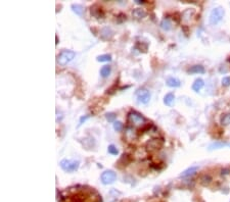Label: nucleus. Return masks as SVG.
Listing matches in <instances>:
<instances>
[{
  "mask_svg": "<svg viewBox=\"0 0 230 202\" xmlns=\"http://www.w3.org/2000/svg\"><path fill=\"white\" fill-rule=\"evenodd\" d=\"M224 13H225V11L222 7H215L214 9L211 11V13H210V18H209V22L211 25H218L219 22L223 19V16H224Z\"/></svg>",
  "mask_w": 230,
  "mask_h": 202,
  "instance_id": "obj_1",
  "label": "nucleus"
},
{
  "mask_svg": "<svg viewBox=\"0 0 230 202\" xmlns=\"http://www.w3.org/2000/svg\"><path fill=\"white\" fill-rule=\"evenodd\" d=\"M60 167L66 173H74L79 168L80 162L78 160H72V159H63L60 161Z\"/></svg>",
  "mask_w": 230,
  "mask_h": 202,
  "instance_id": "obj_2",
  "label": "nucleus"
},
{
  "mask_svg": "<svg viewBox=\"0 0 230 202\" xmlns=\"http://www.w3.org/2000/svg\"><path fill=\"white\" fill-rule=\"evenodd\" d=\"M76 53L72 50H64L57 55V63L60 66H66L70 61H72L75 58Z\"/></svg>",
  "mask_w": 230,
  "mask_h": 202,
  "instance_id": "obj_3",
  "label": "nucleus"
},
{
  "mask_svg": "<svg viewBox=\"0 0 230 202\" xmlns=\"http://www.w3.org/2000/svg\"><path fill=\"white\" fill-rule=\"evenodd\" d=\"M128 122L130 123L131 125L135 126V127H140V126H142L145 123V119L139 113V112L131 111V112H129V114H128Z\"/></svg>",
  "mask_w": 230,
  "mask_h": 202,
  "instance_id": "obj_4",
  "label": "nucleus"
},
{
  "mask_svg": "<svg viewBox=\"0 0 230 202\" xmlns=\"http://www.w3.org/2000/svg\"><path fill=\"white\" fill-rule=\"evenodd\" d=\"M136 97L137 100H138L139 103H142V104H147L150 100V93L147 89H139L136 91Z\"/></svg>",
  "mask_w": 230,
  "mask_h": 202,
  "instance_id": "obj_5",
  "label": "nucleus"
},
{
  "mask_svg": "<svg viewBox=\"0 0 230 202\" xmlns=\"http://www.w3.org/2000/svg\"><path fill=\"white\" fill-rule=\"evenodd\" d=\"M117 180V173L114 170H105L101 175V182L105 185H111Z\"/></svg>",
  "mask_w": 230,
  "mask_h": 202,
  "instance_id": "obj_6",
  "label": "nucleus"
},
{
  "mask_svg": "<svg viewBox=\"0 0 230 202\" xmlns=\"http://www.w3.org/2000/svg\"><path fill=\"white\" fill-rule=\"evenodd\" d=\"M163 145V140L161 139H151L149 141L147 142V150L149 151H155V150H158L160 148L162 147Z\"/></svg>",
  "mask_w": 230,
  "mask_h": 202,
  "instance_id": "obj_7",
  "label": "nucleus"
},
{
  "mask_svg": "<svg viewBox=\"0 0 230 202\" xmlns=\"http://www.w3.org/2000/svg\"><path fill=\"white\" fill-rule=\"evenodd\" d=\"M197 170H198V167H196V165L187 168V170H185L184 172H182L180 173V177H181V178H186V177H190V176L194 175V173L197 172Z\"/></svg>",
  "mask_w": 230,
  "mask_h": 202,
  "instance_id": "obj_8",
  "label": "nucleus"
},
{
  "mask_svg": "<svg viewBox=\"0 0 230 202\" xmlns=\"http://www.w3.org/2000/svg\"><path fill=\"white\" fill-rule=\"evenodd\" d=\"M113 35H114V32L109 29V28H105V29H102L101 32H100V37H101L103 40H108V39L113 37Z\"/></svg>",
  "mask_w": 230,
  "mask_h": 202,
  "instance_id": "obj_9",
  "label": "nucleus"
},
{
  "mask_svg": "<svg viewBox=\"0 0 230 202\" xmlns=\"http://www.w3.org/2000/svg\"><path fill=\"white\" fill-rule=\"evenodd\" d=\"M132 15L135 19H143L146 16V12H145L143 9H141V8H135V9L132 11Z\"/></svg>",
  "mask_w": 230,
  "mask_h": 202,
  "instance_id": "obj_10",
  "label": "nucleus"
},
{
  "mask_svg": "<svg viewBox=\"0 0 230 202\" xmlns=\"http://www.w3.org/2000/svg\"><path fill=\"white\" fill-rule=\"evenodd\" d=\"M204 80H201V79H196V80L194 81V83L192 84V90L194 92L201 91V88L204 87Z\"/></svg>",
  "mask_w": 230,
  "mask_h": 202,
  "instance_id": "obj_11",
  "label": "nucleus"
},
{
  "mask_svg": "<svg viewBox=\"0 0 230 202\" xmlns=\"http://www.w3.org/2000/svg\"><path fill=\"white\" fill-rule=\"evenodd\" d=\"M230 147V144L228 143H223V142H214L209 146V150H214V149H219V148L223 147Z\"/></svg>",
  "mask_w": 230,
  "mask_h": 202,
  "instance_id": "obj_12",
  "label": "nucleus"
},
{
  "mask_svg": "<svg viewBox=\"0 0 230 202\" xmlns=\"http://www.w3.org/2000/svg\"><path fill=\"white\" fill-rule=\"evenodd\" d=\"M204 67L203 66H193L188 69L190 74H204Z\"/></svg>",
  "mask_w": 230,
  "mask_h": 202,
  "instance_id": "obj_13",
  "label": "nucleus"
},
{
  "mask_svg": "<svg viewBox=\"0 0 230 202\" xmlns=\"http://www.w3.org/2000/svg\"><path fill=\"white\" fill-rule=\"evenodd\" d=\"M167 85L169 87H172V88H176V87H180L181 82L180 80L176 78H169L167 80Z\"/></svg>",
  "mask_w": 230,
  "mask_h": 202,
  "instance_id": "obj_14",
  "label": "nucleus"
},
{
  "mask_svg": "<svg viewBox=\"0 0 230 202\" xmlns=\"http://www.w3.org/2000/svg\"><path fill=\"white\" fill-rule=\"evenodd\" d=\"M174 101H175V96L173 93H168L166 96L164 97V103L167 106H172Z\"/></svg>",
  "mask_w": 230,
  "mask_h": 202,
  "instance_id": "obj_15",
  "label": "nucleus"
},
{
  "mask_svg": "<svg viewBox=\"0 0 230 202\" xmlns=\"http://www.w3.org/2000/svg\"><path fill=\"white\" fill-rule=\"evenodd\" d=\"M161 28L164 31H170L171 28H172V24H171L169 19H164L161 22Z\"/></svg>",
  "mask_w": 230,
  "mask_h": 202,
  "instance_id": "obj_16",
  "label": "nucleus"
},
{
  "mask_svg": "<svg viewBox=\"0 0 230 202\" xmlns=\"http://www.w3.org/2000/svg\"><path fill=\"white\" fill-rule=\"evenodd\" d=\"M72 9L73 11L78 15H82L84 12V7L81 4H72Z\"/></svg>",
  "mask_w": 230,
  "mask_h": 202,
  "instance_id": "obj_17",
  "label": "nucleus"
},
{
  "mask_svg": "<svg viewBox=\"0 0 230 202\" xmlns=\"http://www.w3.org/2000/svg\"><path fill=\"white\" fill-rule=\"evenodd\" d=\"M112 72V67L109 66H103L101 67V69H100V75H101L102 78H106L108 77L109 74H111Z\"/></svg>",
  "mask_w": 230,
  "mask_h": 202,
  "instance_id": "obj_18",
  "label": "nucleus"
},
{
  "mask_svg": "<svg viewBox=\"0 0 230 202\" xmlns=\"http://www.w3.org/2000/svg\"><path fill=\"white\" fill-rule=\"evenodd\" d=\"M97 61L99 62H106V61H111L112 60V55L111 54H102L97 56Z\"/></svg>",
  "mask_w": 230,
  "mask_h": 202,
  "instance_id": "obj_19",
  "label": "nucleus"
},
{
  "mask_svg": "<svg viewBox=\"0 0 230 202\" xmlns=\"http://www.w3.org/2000/svg\"><path fill=\"white\" fill-rule=\"evenodd\" d=\"M105 119L109 123H115V120H116V113H114V112H108V113L105 114Z\"/></svg>",
  "mask_w": 230,
  "mask_h": 202,
  "instance_id": "obj_20",
  "label": "nucleus"
},
{
  "mask_svg": "<svg viewBox=\"0 0 230 202\" xmlns=\"http://www.w3.org/2000/svg\"><path fill=\"white\" fill-rule=\"evenodd\" d=\"M108 151L109 154H113V155H118V154H119V150H118L116 146L114 145H109L108 148Z\"/></svg>",
  "mask_w": 230,
  "mask_h": 202,
  "instance_id": "obj_21",
  "label": "nucleus"
},
{
  "mask_svg": "<svg viewBox=\"0 0 230 202\" xmlns=\"http://www.w3.org/2000/svg\"><path fill=\"white\" fill-rule=\"evenodd\" d=\"M221 123L224 126H227L230 123V114H225V116H222V119H221Z\"/></svg>",
  "mask_w": 230,
  "mask_h": 202,
  "instance_id": "obj_22",
  "label": "nucleus"
},
{
  "mask_svg": "<svg viewBox=\"0 0 230 202\" xmlns=\"http://www.w3.org/2000/svg\"><path fill=\"white\" fill-rule=\"evenodd\" d=\"M114 129H115V131H117V132H121L123 130V123L119 122V120L115 122L114 123Z\"/></svg>",
  "mask_w": 230,
  "mask_h": 202,
  "instance_id": "obj_23",
  "label": "nucleus"
},
{
  "mask_svg": "<svg viewBox=\"0 0 230 202\" xmlns=\"http://www.w3.org/2000/svg\"><path fill=\"white\" fill-rule=\"evenodd\" d=\"M222 85L223 86H230V77H224L222 79Z\"/></svg>",
  "mask_w": 230,
  "mask_h": 202,
  "instance_id": "obj_24",
  "label": "nucleus"
},
{
  "mask_svg": "<svg viewBox=\"0 0 230 202\" xmlns=\"http://www.w3.org/2000/svg\"><path fill=\"white\" fill-rule=\"evenodd\" d=\"M88 117H89V116H82V117H81V119H80V123H79V126L82 125L83 122H85V120H86L87 119H88Z\"/></svg>",
  "mask_w": 230,
  "mask_h": 202,
  "instance_id": "obj_25",
  "label": "nucleus"
},
{
  "mask_svg": "<svg viewBox=\"0 0 230 202\" xmlns=\"http://www.w3.org/2000/svg\"><path fill=\"white\" fill-rule=\"evenodd\" d=\"M136 3L141 4V3H143V1H139V0H136Z\"/></svg>",
  "mask_w": 230,
  "mask_h": 202,
  "instance_id": "obj_26",
  "label": "nucleus"
}]
</instances>
